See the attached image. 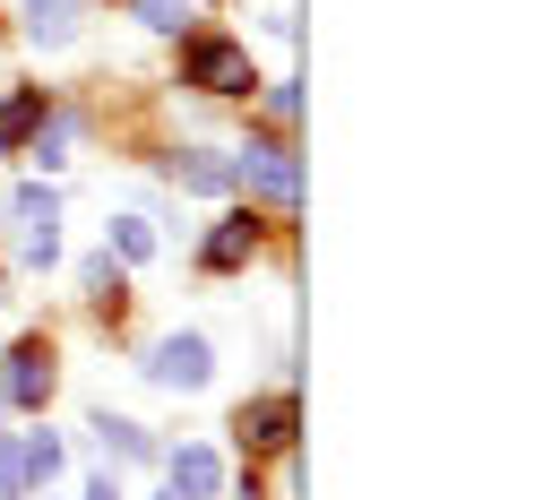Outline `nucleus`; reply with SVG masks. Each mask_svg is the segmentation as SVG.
Segmentation results:
<instances>
[{
    "label": "nucleus",
    "instance_id": "nucleus-1",
    "mask_svg": "<svg viewBox=\"0 0 560 500\" xmlns=\"http://www.w3.org/2000/svg\"><path fill=\"white\" fill-rule=\"evenodd\" d=\"M147 380L173 388V397H190V388H208V380H215V346L199 337V328H182V337H164V346L147 354Z\"/></svg>",
    "mask_w": 560,
    "mask_h": 500
},
{
    "label": "nucleus",
    "instance_id": "nucleus-2",
    "mask_svg": "<svg viewBox=\"0 0 560 500\" xmlns=\"http://www.w3.org/2000/svg\"><path fill=\"white\" fill-rule=\"evenodd\" d=\"M182 78L190 86H208V95H250L259 78H250V53L242 44H224V35H199L190 44V61H182Z\"/></svg>",
    "mask_w": 560,
    "mask_h": 500
},
{
    "label": "nucleus",
    "instance_id": "nucleus-3",
    "mask_svg": "<svg viewBox=\"0 0 560 500\" xmlns=\"http://www.w3.org/2000/svg\"><path fill=\"white\" fill-rule=\"evenodd\" d=\"M52 251H61V199L35 182V190H18V259L52 268Z\"/></svg>",
    "mask_w": 560,
    "mask_h": 500
},
{
    "label": "nucleus",
    "instance_id": "nucleus-4",
    "mask_svg": "<svg viewBox=\"0 0 560 500\" xmlns=\"http://www.w3.org/2000/svg\"><path fill=\"white\" fill-rule=\"evenodd\" d=\"M173 182H182V190H199V199H224L242 173H233V155H215V147H190V155H173Z\"/></svg>",
    "mask_w": 560,
    "mask_h": 500
},
{
    "label": "nucleus",
    "instance_id": "nucleus-5",
    "mask_svg": "<svg viewBox=\"0 0 560 500\" xmlns=\"http://www.w3.org/2000/svg\"><path fill=\"white\" fill-rule=\"evenodd\" d=\"M233 173H250V182H259L277 208H293V199H302V173H293V155H284V147H250Z\"/></svg>",
    "mask_w": 560,
    "mask_h": 500
},
{
    "label": "nucleus",
    "instance_id": "nucleus-6",
    "mask_svg": "<svg viewBox=\"0 0 560 500\" xmlns=\"http://www.w3.org/2000/svg\"><path fill=\"white\" fill-rule=\"evenodd\" d=\"M9 397H18V406H44V397H52V354H44V337H26V346L9 354Z\"/></svg>",
    "mask_w": 560,
    "mask_h": 500
},
{
    "label": "nucleus",
    "instance_id": "nucleus-7",
    "mask_svg": "<svg viewBox=\"0 0 560 500\" xmlns=\"http://www.w3.org/2000/svg\"><path fill=\"white\" fill-rule=\"evenodd\" d=\"M224 492V457L215 449H182L173 457V500H215Z\"/></svg>",
    "mask_w": 560,
    "mask_h": 500
},
{
    "label": "nucleus",
    "instance_id": "nucleus-8",
    "mask_svg": "<svg viewBox=\"0 0 560 500\" xmlns=\"http://www.w3.org/2000/svg\"><path fill=\"white\" fill-rule=\"evenodd\" d=\"M242 440H250V449H284V440H293V397H259V406H242Z\"/></svg>",
    "mask_w": 560,
    "mask_h": 500
},
{
    "label": "nucleus",
    "instance_id": "nucleus-9",
    "mask_svg": "<svg viewBox=\"0 0 560 500\" xmlns=\"http://www.w3.org/2000/svg\"><path fill=\"white\" fill-rule=\"evenodd\" d=\"M18 9H26V35H35L44 53L78 44V0H18Z\"/></svg>",
    "mask_w": 560,
    "mask_h": 500
},
{
    "label": "nucleus",
    "instance_id": "nucleus-10",
    "mask_svg": "<svg viewBox=\"0 0 560 500\" xmlns=\"http://www.w3.org/2000/svg\"><path fill=\"white\" fill-rule=\"evenodd\" d=\"M95 440H104V457H130V466H147V457H155V440H147L139 423H130V415H95Z\"/></svg>",
    "mask_w": 560,
    "mask_h": 500
},
{
    "label": "nucleus",
    "instance_id": "nucleus-11",
    "mask_svg": "<svg viewBox=\"0 0 560 500\" xmlns=\"http://www.w3.org/2000/svg\"><path fill=\"white\" fill-rule=\"evenodd\" d=\"M250 242H259V224H250V216H224V224L208 233V268H242Z\"/></svg>",
    "mask_w": 560,
    "mask_h": 500
},
{
    "label": "nucleus",
    "instance_id": "nucleus-12",
    "mask_svg": "<svg viewBox=\"0 0 560 500\" xmlns=\"http://www.w3.org/2000/svg\"><path fill=\"white\" fill-rule=\"evenodd\" d=\"M70 139H78V121H70V113L35 121V164H44V173H61V164H70Z\"/></svg>",
    "mask_w": 560,
    "mask_h": 500
},
{
    "label": "nucleus",
    "instance_id": "nucleus-13",
    "mask_svg": "<svg viewBox=\"0 0 560 500\" xmlns=\"http://www.w3.org/2000/svg\"><path fill=\"white\" fill-rule=\"evenodd\" d=\"M18 457H26V484H52V475H61V440H52V431H26Z\"/></svg>",
    "mask_w": 560,
    "mask_h": 500
},
{
    "label": "nucleus",
    "instance_id": "nucleus-14",
    "mask_svg": "<svg viewBox=\"0 0 560 500\" xmlns=\"http://www.w3.org/2000/svg\"><path fill=\"white\" fill-rule=\"evenodd\" d=\"M113 251H121V259H155V224H147V216H121V224H113Z\"/></svg>",
    "mask_w": 560,
    "mask_h": 500
},
{
    "label": "nucleus",
    "instance_id": "nucleus-15",
    "mask_svg": "<svg viewBox=\"0 0 560 500\" xmlns=\"http://www.w3.org/2000/svg\"><path fill=\"white\" fill-rule=\"evenodd\" d=\"M0 500H26V457H18V440H0Z\"/></svg>",
    "mask_w": 560,
    "mask_h": 500
},
{
    "label": "nucleus",
    "instance_id": "nucleus-16",
    "mask_svg": "<svg viewBox=\"0 0 560 500\" xmlns=\"http://www.w3.org/2000/svg\"><path fill=\"white\" fill-rule=\"evenodd\" d=\"M139 18L155 26V35H182V18H190V9H182V0H139Z\"/></svg>",
    "mask_w": 560,
    "mask_h": 500
},
{
    "label": "nucleus",
    "instance_id": "nucleus-17",
    "mask_svg": "<svg viewBox=\"0 0 560 500\" xmlns=\"http://www.w3.org/2000/svg\"><path fill=\"white\" fill-rule=\"evenodd\" d=\"M78 286H86V293H104V286L121 293V268H113V251H95V259H86V268H78Z\"/></svg>",
    "mask_w": 560,
    "mask_h": 500
},
{
    "label": "nucleus",
    "instance_id": "nucleus-18",
    "mask_svg": "<svg viewBox=\"0 0 560 500\" xmlns=\"http://www.w3.org/2000/svg\"><path fill=\"white\" fill-rule=\"evenodd\" d=\"M35 121H44V104H35V95H18V104H9V121H0V130H9V139H26V130H35Z\"/></svg>",
    "mask_w": 560,
    "mask_h": 500
},
{
    "label": "nucleus",
    "instance_id": "nucleus-19",
    "mask_svg": "<svg viewBox=\"0 0 560 500\" xmlns=\"http://www.w3.org/2000/svg\"><path fill=\"white\" fill-rule=\"evenodd\" d=\"M86 500H121V484H113V475H104V484H95V492H86Z\"/></svg>",
    "mask_w": 560,
    "mask_h": 500
},
{
    "label": "nucleus",
    "instance_id": "nucleus-20",
    "mask_svg": "<svg viewBox=\"0 0 560 500\" xmlns=\"http://www.w3.org/2000/svg\"><path fill=\"white\" fill-rule=\"evenodd\" d=\"M0 86H9V78H0Z\"/></svg>",
    "mask_w": 560,
    "mask_h": 500
}]
</instances>
